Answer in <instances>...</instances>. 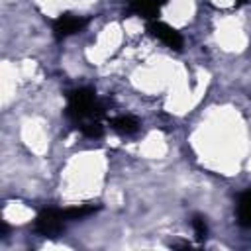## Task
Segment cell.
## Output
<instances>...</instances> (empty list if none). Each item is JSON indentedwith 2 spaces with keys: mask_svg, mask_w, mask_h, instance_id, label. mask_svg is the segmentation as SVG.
<instances>
[{
  "mask_svg": "<svg viewBox=\"0 0 251 251\" xmlns=\"http://www.w3.org/2000/svg\"><path fill=\"white\" fill-rule=\"evenodd\" d=\"M67 116L71 122L88 137H98L102 135V106L96 100V94L90 88H76L69 92V102H67Z\"/></svg>",
  "mask_w": 251,
  "mask_h": 251,
  "instance_id": "6da1fadb",
  "label": "cell"
},
{
  "mask_svg": "<svg viewBox=\"0 0 251 251\" xmlns=\"http://www.w3.org/2000/svg\"><path fill=\"white\" fill-rule=\"evenodd\" d=\"M69 224L67 210H43L35 218V231L41 235H55Z\"/></svg>",
  "mask_w": 251,
  "mask_h": 251,
  "instance_id": "7a4b0ae2",
  "label": "cell"
},
{
  "mask_svg": "<svg viewBox=\"0 0 251 251\" xmlns=\"http://www.w3.org/2000/svg\"><path fill=\"white\" fill-rule=\"evenodd\" d=\"M149 31H151L163 45H167V47H171V49H180V47H182V35H180L175 27H171L169 24H165V22L149 20Z\"/></svg>",
  "mask_w": 251,
  "mask_h": 251,
  "instance_id": "3957f363",
  "label": "cell"
},
{
  "mask_svg": "<svg viewBox=\"0 0 251 251\" xmlns=\"http://www.w3.org/2000/svg\"><path fill=\"white\" fill-rule=\"evenodd\" d=\"M86 20H82L80 16H73V14H65V16H59L55 20V25H53V31L57 37H67V35H73L76 31H80L84 27Z\"/></svg>",
  "mask_w": 251,
  "mask_h": 251,
  "instance_id": "277c9868",
  "label": "cell"
},
{
  "mask_svg": "<svg viewBox=\"0 0 251 251\" xmlns=\"http://www.w3.org/2000/svg\"><path fill=\"white\" fill-rule=\"evenodd\" d=\"M165 0H127V8L131 14L145 18V20H155L159 10L163 8Z\"/></svg>",
  "mask_w": 251,
  "mask_h": 251,
  "instance_id": "5b68a950",
  "label": "cell"
},
{
  "mask_svg": "<svg viewBox=\"0 0 251 251\" xmlns=\"http://www.w3.org/2000/svg\"><path fill=\"white\" fill-rule=\"evenodd\" d=\"M237 218L245 227H251V190L241 194L237 202Z\"/></svg>",
  "mask_w": 251,
  "mask_h": 251,
  "instance_id": "8992f818",
  "label": "cell"
},
{
  "mask_svg": "<svg viewBox=\"0 0 251 251\" xmlns=\"http://www.w3.org/2000/svg\"><path fill=\"white\" fill-rule=\"evenodd\" d=\"M110 126L120 133H133L139 127V122L133 116H118L110 122Z\"/></svg>",
  "mask_w": 251,
  "mask_h": 251,
  "instance_id": "52a82bcc",
  "label": "cell"
},
{
  "mask_svg": "<svg viewBox=\"0 0 251 251\" xmlns=\"http://www.w3.org/2000/svg\"><path fill=\"white\" fill-rule=\"evenodd\" d=\"M192 227H194V235H196L198 239H206V235H208V226H206V220H204L202 216H194Z\"/></svg>",
  "mask_w": 251,
  "mask_h": 251,
  "instance_id": "ba28073f",
  "label": "cell"
}]
</instances>
